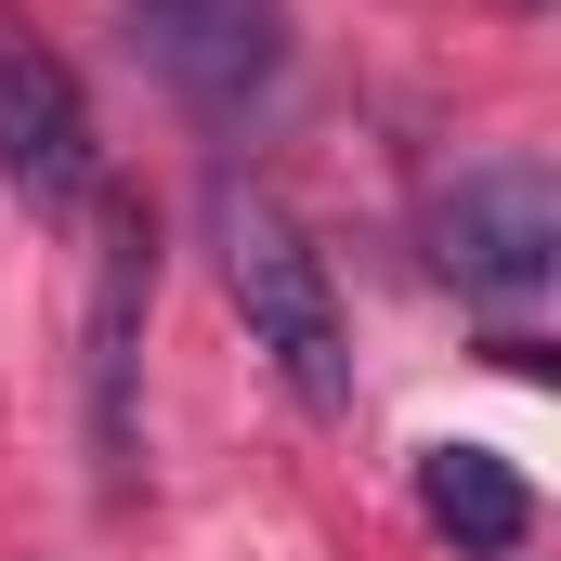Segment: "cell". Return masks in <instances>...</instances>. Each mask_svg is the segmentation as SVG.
Wrapping results in <instances>:
<instances>
[{"label":"cell","instance_id":"6","mask_svg":"<svg viewBox=\"0 0 561 561\" xmlns=\"http://www.w3.org/2000/svg\"><path fill=\"white\" fill-rule=\"evenodd\" d=\"M419 510H431V536L457 561H510L536 536V483H523L496 444H431L419 457Z\"/></svg>","mask_w":561,"mask_h":561},{"label":"cell","instance_id":"5","mask_svg":"<svg viewBox=\"0 0 561 561\" xmlns=\"http://www.w3.org/2000/svg\"><path fill=\"white\" fill-rule=\"evenodd\" d=\"M92 236H105V262H92V470H105V496H131L144 470V300H157V222H144L131 196H105L92 209Z\"/></svg>","mask_w":561,"mask_h":561},{"label":"cell","instance_id":"1","mask_svg":"<svg viewBox=\"0 0 561 561\" xmlns=\"http://www.w3.org/2000/svg\"><path fill=\"white\" fill-rule=\"evenodd\" d=\"M209 262H222V300L249 313V353H275V379L340 419L353 405V327H340V287H327V249L287 222L262 183H222L209 196Z\"/></svg>","mask_w":561,"mask_h":561},{"label":"cell","instance_id":"3","mask_svg":"<svg viewBox=\"0 0 561 561\" xmlns=\"http://www.w3.org/2000/svg\"><path fill=\"white\" fill-rule=\"evenodd\" d=\"M0 183L39 209V222H92L118 183H105V131H92V92L79 66L0 0Z\"/></svg>","mask_w":561,"mask_h":561},{"label":"cell","instance_id":"2","mask_svg":"<svg viewBox=\"0 0 561 561\" xmlns=\"http://www.w3.org/2000/svg\"><path fill=\"white\" fill-rule=\"evenodd\" d=\"M118 39H131L144 79L183 118H209V131H262L287 66H300L287 0H118Z\"/></svg>","mask_w":561,"mask_h":561},{"label":"cell","instance_id":"4","mask_svg":"<svg viewBox=\"0 0 561 561\" xmlns=\"http://www.w3.org/2000/svg\"><path fill=\"white\" fill-rule=\"evenodd\" d=\"M431 275L483 313H523L536 287L561 275V183L536 157H483L431 196Z\"/></svg>","mask_w":561,"mask_h":561}]
</instances>
